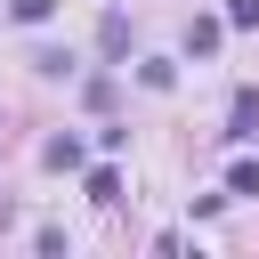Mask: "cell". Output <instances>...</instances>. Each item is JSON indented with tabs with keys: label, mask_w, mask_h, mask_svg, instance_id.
Segmentation results:
<instances>
[{
	"label": "cell",
	"mask_w": 259,
	"mask_h": 259,
	"mask_svg": "<svg viewBox=\"0 0 259 259\" xmlns=\"http://www.w3.org/2000/svg\"><path fill=\"white\" fill-rule=\"evenodd\" d=\"M8 16H16V24H49V16H57V0H8Z\"/></svg>",
	"instance_id": "obj_6"
},
{
	"label": "cell",
	"mask_w": 259,
	"mask_h": 259,
	"mask_svg": "<svg viewBox=\"0 0 259 259\" xmlns=\"http://www.w3.org/2000/svg\"><path fill=\"white\" fill-rule=\"evenodd\" d=\"M219 32H227L219 16H194V24H186V49H194V57H210V49H219Z\"/></svg>",
	"instance_id": "obj_2"
},
{
	"label": "cell",
	"mask_w": 259,
	"mask_h": 259,
	"mask_svg": "<svg viewBox=\"0 0 259 259\" xmlns=\"http://www.w3.org/2000/svg\"><path fill=\"white\" fill-rule=\"evenodd\" d=\"M227 138H259V89H235V105H227Z\"/></svg>",
	"instance_id": "obj_1"
},
{
	"label": "cell",
	"mask_w": 259,
	"mask_h": 259,
	"mask_svg": "<svg viewBox=\"0 0 259 259\" xmlns=\"http://www.w3.org/2000/svg\"><path fill=\"white\" fill-rule=\"evenodd\" d=\"M89 202L113 210V202H121V170H89Z\"/></svg>",
	"instance_id": "obj_4"
},
{
	"label": "cell",
	"mask_w": 259,
	"mask_h": 259,
	"mask_svg": "<svg viewBox=\"0 0 259 259\" xmlns=\"http://www.w3.org/2000/svg\"><path fill=\"white\" fill-rule=\"evenodd\" d=\"M138 81H146V89H170V81H178V65H170V57H146V65H138Z\"/></svg>",
	"instance_id": "obj_5"
},
{
	"label": "cell",
	"mask_w": 259,
	"mask_h": 259,
	"mask_svg": "<svg viewBox=\"0 0 259 259\" xmlns=\"http://www.w3.org/2000/svg\"><path fill=\"white\" fill-rule=\"evenodd\" d=\"M227 194H259V162H235L227 170Z\"/></svg>",
	"instance_id": "obj_7"
},
{
	"label": "cell",
	"mask_w": 259,
	"mask_h": 259,
	"mask_svg": "<svg viewBox=\"0 0 259 259\" xmlns=\"http://www.w3.org/2000/svg\"><path fill=\"white\" fill-rule=\"evenodd\" d=\"M227 24H243V32H251V24H259V0H227Z\"/></svg>",
	"instance_id": "obj_8"
},
{
	"label": "cell",
	"mask_w": 259,
	"mask_h": 259,
	"mask_svg": "<svg viewBox=\"0 0 259 259\" xmlns=\"http://www.w3.org/2000/svg\"><path fill=\"white\" fill-rule=\"evenodd\" d=\"M40 162H49V170H73V162H81V138H49Z\"/></svg>",
	"instance_id": "obj_3"
}]
</instances>
